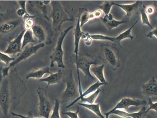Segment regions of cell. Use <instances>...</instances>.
Masks as SVG:
<instances>
[{"label": "cell", "mask_w": 157, "mask_h": 118, "mask_svg": "<svg viewBox=\"0 0 157 118\" xmlns=\"http://www.w3.org/2000/svg\"><path fill=\"white\" fill-rule=\"evenodd\" d=\"M27 90L16 67L3 78L0 83V112L5 117L8 118L10 110L18 106Z\"/></svg>", "instance_id": "obj_1"}, {"label": "cell", "mask_w": 157, "mask_h": 118, "mask_svg": "<svg viewBox=\"0 0 157 118\" xmlns=\"http://www.w3.org/2000/svg\"><path fill=\"white\" fill-rule=\"evenodd\" d=\"M24 29L23 18L17 15L16 10H7L0 13V39L10 41Z\"/></svg>", "instance_id": "obj_2"}, {"label": "cell", "mask_w": 157, "mask_h": 118, "mask_svg": "<svg viewBox=\"0 0 157 118\" xmlns=\"http://www.w3.org/2000/svg\"><path fill=\"white\" fill-rule=\"evenodd\" d=\"M51 10L49 18L52 21V27L54 31L61 30L63 24L67 21H74V16L63 6L59 1H51Z\"/></svg>", "instance_id": "obj_3"}, {"label": "cell", "mask_w": 157, "mask_h": 118, "mask_svg": "<svg viewBox=\"0 0 157 118\" xmlns=\"http://www.w3.org/2000/svg\"><path fill=\"white\" fill-rule=\"evenodd\" d=\"M34 24L32 28L33 35L37 39L39 43H43L50 45L52 43L54 31L52 25L48 21L40 17L36 16Z\"/></svg>", "instance_id": "obj_4"}, {"label": "cell", "mask_w": 157, "mask_h": 118, "mask_svg": "<svg viewBox=\"0 0 157 118\" xmlns=\"http://www.w3.org/2000/svg\"><path fill=\"white\" fill-rule=\"evenodd\" d=\"M99 59L109 69L116 70L120 65L119 51L116 47L113 44H102L98 53Z\"/></svg>", "instance_id": "obj_5"}, {"label": "cell", "mask_w": 157, "mask_h": 118, "mask_svg": "<svg viewBox=\"0 0 157 118\" xmlns=\"http://www.w3.org/2000/svg\"><path fill=\"white\" fill-rule=\"evenodd\" d=\"M71 62L76 65L78 80V89H82L79 70L80 69L84 74L86 78L88 79L94 80L95 78L92 75L90 71V68L92 65L97 64V60L92 56L88 54H79L77 59L73 55L70 58Z\"/></svg>", "instance_id": "obj_6"}, {"label": "cell", "mask_w": 157, "mask_h": 118, "mask_svg": "<svg viewBox=\"0 0 157 118\" xmlns=\"http://www.w3.org/2000/svg\"><path fill=\"white\" fill-rule=\"evenodd\" d=\"M73 28V26H69L61 32L58 39L56 46L49 56L51 60L50 67H54V63H56L59 68L63 69L65 68L63 61L64 51L62 48V44L67 34Z\"/></svg>", "instance_id": "obj_7"}, {"label": "cell", "mask_w": 157, "mask_h": 118, "mask_svg": "<svg viewBox=\"0 0 157 118\" xmlns=\"http://www.w3.org/2000/svg\"><path fill=\"white\" fill-rule=\"evenodd\" d=\"M39 100L38 112L39 115L44 118H49L52 110V105L48 97L45 88L41 87L36 90Z\"/></svg>", "instance_id": "obj_8"}, {"label": "cell", "mask_w": 157, "mask_h": 118, "mask_svg": "<svg viewBox=\"0 0 157 118\" xmlns=\"http://www.w3.org/2000/svg\"><path fill=\"white\" fill-rule=\"evenodd\" d=\"M68 75L66 80V88L62 93L61 100H60L61 103L67 102L75 98H76L79 95L78 89L74 80L72 70L69 73Z\"/></svg>", "instance_id": "obj_9"}, {"label": "cell", "mask_w": 157, "mask_h": 118, "mask_svg": "<svg viewBox=\"0 0 157 118\" xmlns=\"http://www.w3.org/2000/svg\"><path fill=\"white\" fill-rule=\"evenodd\" d=\"M45 45L44 43H42L36 45H30L27 46L22 51L20 55L7 66L10 69L11 67L15 66L22 61L36 54L40 49L44 48Z\"/></svg>", "instance_id": "obj_10"}, {"label": "cell", "mask_w": 157, "mask_h": 118, "mask_svg": "<svg viewBox=\"0 0 157 118\" xmlns=\"http://www.w3.org/2000/svg\"><path fill=\"white\" fill-rule=\"evenodd\" d=\"M29 4L36 12L39 17H44L49 20V15L51 10V1H30Z\"/></svg>", "instance_id": "obj_11"}, {"label": "cell", "mask_w": 157, "mask_h": 118, "mask_svg": "<svg viewBox=\"0 0 157 118\" xmlns=\"http://www.w3.org/2000/svg\"><path fill=\"white\" fill-rule=\"evenodd\" d=\"M85 8H82L79 9L76 16V24L73 30V35L74 37L75 48L74 52L75 55H73L75 59H77L78 54V47L79 41L82 38L84 32L81 30L80 25V19L81 15Z\"/></svg>", "instance_id": "obj_12"}, {"label": "cell", "mask_w": 157, "mask_h": 118, "mask_svg": "<svg viewBox=\"0 0 157 118\" xmlns=\"http://www.w3.org/2000/svg\"><path fill=\"white\" fill-rule=\"evenodd\" d=\"M147 103V101L144 100L125 97L122 98L111 110L120 109L126 111L131 106H144Z\"/></svg>", "instance_id": "obj_13"}, {"label": "cell", "mask_w": 157, "mask_h": 118, "mask_svg": "<svg viewBox=\"0 0 157 118\" xmlns=\"http://www.w3.org/2000/svg\"><path fill=\"white\" fill-rule=\"evenodd\" d=\"M25 30L24 29L16 37L10 41L7 48L3 51L4 53L8 55H15L22 52V39Z\"/></svg>", "instance_id": "obj_14"}, {"label": "cell", "mask_w": 157, "mask_h": 118, "mask_svg": "<svg viewBox=\"0 0 157 118\" xmlns=\"http://www.w3.org/2000/svg\"><path fill=\"white\" fill-rule=\"evenodd\" d=\"M142 5L141 1H136L133 3L126 4L114 3V5L119 7L125 12V15L123 19L127 21L134 13L139 11Z\"/></svg>", "instance_id": "obj_15"}, {"label": "cell", "mask_w": 157, "mask_h": 118, "mask_svg": "<svg viewBox=\"0 0 157 118\" xmlns=\"http://www.w3.org/2000/svg\"><path fill=\"white\" fill-rule=\"evenodd\" d=\"M142 94L148 98L156 97L157 96V81L153 77L148 82L141 85Z\"/></svg>", "instance_id": "obj_16"}, {"label": "cell", "mask_w": 157, "mask_h": 118, "mask_svg": "<svg viewBox=\"0 0 157 118\" xmlns=\"http://www.w3.org/2000/svg\"><path fill=\"white\" fill-rule=\"evenodd\" d=\"M100 18L102 23L109 31L118 27L121 24L128 22L123 19L121 20H116L114 18L113 15L110 13L104 15Z\"/></svg>", "instance_id": "obj_17"}, {"label": "cell", "mask_w": 157, "mask_h": 118, "mask_svg": "<svg viewBox=\"0 0 157 118\" xmlns=\"http://www.w3.org/2000/svg\"><path fill=\"white\" fill-rule=\"evenodd\" d=\"M103 14L102 11L100 9L94 11L89 12L85 8L82 14L80 19V25L81 28L84 24L90 21L95 18H100L102 17Z\"/></svg>", "instance_id": "obj_18"}, {"label": "cell", "mask_w": 157, "mask_h": 118, "mask_svg": "<svg viewBox=\"0 0 157 118\" xmlns=\"http://www.w3.org/2000/svg\"><path fill=\"white\" fill-rule=\"evenodd\" d=\"M139 19H137L134 23L128 29L120 33L117 36L114 37V41L112 44L114 46H119L121 48V42L123 40L126 39H130L132 40L134 36L132 35V29L134 26L138 22Z\"/></svg>", "instance_id": "obj_19"}, {"label": "cell", "mask_w": 157, "mask_h": 118, "mask_svg": "<svg viewBox=\"0 0 157 118\" xmlns=\"http://www.w3.org/2000/svg\"><path fill=\"white\" fill-rule=\"evenodd\" d=\"M103 85H104V84L98 81L89 86L84 92H82L81 95H79L71 103L67 106L66 108H68L72 106L77 102L80 100L81 98L87 96L94 92L99 88L101 86Z\"/></svg>", "instance_id": "obj_20"}, {"label": "cell", "mask_w": 157, "mask_h": 118, "mask_svg": "<svg viewBox=\"0 0 157 118\" xmlns=\"http://www.w3.org/2000/svg\"><path fill=\"white\" fill-rule=\"evenodd\" d=\"M105 65H92L90 68V71L92 73L100 82L106 86L108 84L106 80L104 75V69Z\"/></svg>", "instance_id": "obj_21"}, {"label": "cell", "mask_w": 157, "mask_h": 118, "mask_svg": "<svg viewBox=\"0 0 157 118\" xmlns=\"http://www.w3.org/2000/svg\"><path fill=\"white\" fill-rule=\"evenodd\" d=\"M63 74L62 71L61 70H59L56 73H52L46 77L39 79V81L47 83V85L45 88L46 89L50 85L58 83L63 76Z\"/></svg>", "instance_id": "obj_22"}, {"label": "cell", "mask_w": 157, "mask_h": 118, "mask_svg": "<svg viewBox=\"0 0 157 118\" xmlns=\"http://www.w3.org/2000/svg\"><path fill=\"white\" fill-rule=\"evenodd\" d=\"M52 73L50 71L48 67L35 69L28 73L26 76V79L33 78L39 80L42 78L44 75L46 74H50Z\"/></svg>", "instance_id": "obj_23"}, {"label": "cell", "mask_w": 157, "mask_h": 118, "mask_svg": "<svg viewBox=\"0 0 157 118\" xmlns=\"http://www.w3.org/2000/svg\"><path fill=\"white\" fill-rule=\"evenodd\" d=\"M78 105L89 110L100 118H104L102 114L100 108L99 103L89 104L83 103H79Z\"/></svg>", "instance_id": "obj_24"}, {"label": "cell", "mask_w": 157, "mask_h": 118, "mask_svg": "<svg viewBox=\"0 0 157 118\" xmlns=\"http://www.w3.org/2000/svg\"><path fill=\"white\" fill-rule=\"evenodd\" d=\"M33 33L31 29L25 30L22 40V50L28 44L36 41L33 37Z\"/></svg>", "instance_id": "obj_25"}, {"label": "cell", "mask_w": 157, "mask_h": 118, "mask_svg": "<svg viewBox=\"0 0 157 118\" xmlns=\"http://www.w3.org/2000/svg\"><path fill=\"white\" fill-rule=\"evenodd\" d=\"M36 16V15L32 16L28 14H25L22 17L24 29L26 30L31 29L34 24V19Z\"/></svg>", "instance_id": "obj_26"}, {"label": "cell", "mask_w": 157, "mask_h": 118, "mask_svg": "<svg viewBox=\"0 0 157 118\" xmlns=\"http://www.w3.org/2000/svg\"><path fill=\"white\" fill-rule=\"evenodd\" d=\"M101 90L99 88L92 93L85 97L81 98L80 100L81 102L89 104L94 103L97 99Z\"/></svg>", "instance_id": "obj_27"}, {"label": "cell", "mask_w": 157, "mask_h": 118, "mask_svg": "<svg viewBox=\"0 0 157 118\" xmlns=\"http://www.w3.org/2000/svg\"><path fill=\"white\" fill-rule=\"evenodd\" d=\"M145 6L142 5L139 10L142 23L143 25L148 26L152 29L153 28L150 23L148 16L145 11Z\"/></svg>", "instance_id": "obj_28"}, {"label": "cell", "mask_w": 157, "mask_h": 118, "mask_svg": "<svg viewBox=\"0 0 157 118\" xmlns=\"http://www.w3.org/2000/svg\"><path fill=\"white\" fill-rule=\"evenodd\" d=\"M115 2L112 1H105L101 5L98 6L105 15L110 13L112 7L114 5Z\"/></svg>", "instance_id": "obj_29"}, {"label": "cell", "mask_w": 157, "mask_h": 118, "mask_svg": "<svg viewBox=\"0 0 157 118\" xmlns=\"http://www.w3.org/2000/svg\"><path fill=\"white\" fill-rule=\"evenodd\" d=\"M60 104V100L58 99H56L54 106L52 109L49 118H61L59 113Z\"/></svg>", "instance_id": "obj_30"}, {"label": "cell", "mask_w": 157, "mask_h": 118, "mask_svg": "<svg viewBox=\"0 0 157 118\" xmlns=\"http://www.w3.org/2000/svg\"><path fill=\"white\" fill-rule=\"evenodd\" d=\"M146 107L143 106L138 111L129 113V117L131 118H144L147 113L146 112Z\"/></svg>", "instance_id": "obj_31"}, {"label": "cell", "mask_w": 157, "mask_h": 118, "mask_svg": "<svg viewBox=\"0 0 157 118\" xmlns=\"http://www.w3.org/2000/svg\"><path fill=\"white\" fill-rule=\"evenodd\" d=\"M90 36L93 40H107L113 42L114 40V37H113L110 36L102 34H90Z\"/></svg>", "instance_id": "obj_32"}, {"label": "cell", "mask_w": 157, "mask_h": 118, "mask_svg": "<svg viewBox=\"0 0 157 118\" xmlns=\"http://www.w3.org/2000/svg\"><path fill=\"white\" fill-rule=\"evenodd\" d=\"M15 59V58L10 57L8 55L0 51V62L4 63L6 66H8L10 63Z\"/></svg>", "instance_id": "obj_33"}, {"label": "cell", "mask_w": 157, "mask_h": 118, "mask_svg": "<svg viewBox=\"0 0 157 118\" xmlns=\"http://www.w3.org/2000/svg\"><path fill=\"white\" fill-rule=\"evenodd\" d=\"M148 104L149 106L146 110V112L147 113L149 111L153 110L156 113L157 112V102H153L151 98H148Z\"/></svg>", "instance_id": "obj_34"}, {"label": "cell", "mask_w": 157, "mask_h": 118, "mask_svg": "<svg viewBox=\"0 0 157 118\" xmlns=\"http://www.w3.org/2000/svg\"><path fill=\"white\" fill-rule=\"evenodd\" d=\"M79 111V108L78 107L75 112L68 111L63 113V114L67 115L69 118H79L78 113Z\"/></svg>", "instance_id": "obj_35"}, {"label": "cell", "mask_w": 157, "mask_h": 118, "mask_svg": "<svg viewBox=\"0 0 157 118\" xmlns=\"http://www.w3.org/2000/svg\"><path fill=\"white\" fill-rule=\"evenodd\" d=\"M90 35L88 33L84 32L82 37V38L84 39L86 44L87 46L90 45L93 40L90 37Z\"/></svg>", "instance_id": "obj_36"}, {"label": "cell", "mask_w": 157, "mask_h": 118, "mask_svg": "<svg viewBox=\"0 0 157 118\" xmlns=\"http://www.w3.org/2000/svg\"><path fill=\"white\" fill-rule=\"evenodd\" d=\"M145 10L148 16L153 15L155 12V7L151 5L145 6Z\"/></svg>", "instance_id": "obj_37"}, {"label": "cell", "mask_w": 157, "mask_h": 118, "mask_svg": "<svg viewBox=\"0 0 157 118\" xmlns=\"http://www.w3.org/2000/svg\"><path fill=\"white\" fill-rule=\"evenodd\" d=\"M157 27H156L154 29L149 32L146 35V36L149 38H151L153 36H155L157 38Z\"/></svg>", "instance_id": "obj_38"}, {"label": "cell", "mask_w": 157, "mask_h": 118, "mask_svg": "<svg viewBox=\"0 0 157 118\" xmlns=\"http://www.w3.org/2000/svg\"><path fill=\"white\" fill-rule=\"evenodd\" d=\"M16 13L18 16L22 18L25 14H29L27 11H25L21 8L16 10Z\"/></svg>", "instance_id": "obj_39"}, {"label": "cell", "mask_w": 157, "mask_h": 118, "mask_svg": "<svg viewBox=\"0 0 157 118\" xmlns=\"http://www.w3.org/2000/svg\"><path fill=\"white\" fill-rule=\"evenodd\" d=\"M11 114L13 116L17 117L20 118H43L42 117H34L32 116H25L13 112H12Z\"/></svg>", "instance_id": "obj_40"}, {"label": "cell", "mask_w": 157, "mask_h": 118, "mask_svg": "<svg viewBox=\"0 0 157 118\" xmlns=\"http://www.w3.org/2000/svg\"><path fill=\"white\" fill-rule=\"evenodd\" d=\"M20 6V8L25 10L27 11L26 9V4L27 1H17Z\"/></svg>", "instance_id": "obj_41"}, {"label": "cell", "mask_w": 157, "mask_h": 118, "mask_svg": "<svg viewBox=\"0 0 157 118\" xmlns=\"http://www.w3.org/2000/svg\"><path fill=\"white\" fill-rule=\"evenodd\" d=\"M3 78V77L2 75L1 72V67H0V83L2 80Z\"/></svg>", "instance_id": "obj_42"}]
</instances>
